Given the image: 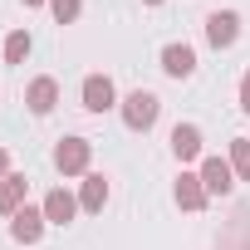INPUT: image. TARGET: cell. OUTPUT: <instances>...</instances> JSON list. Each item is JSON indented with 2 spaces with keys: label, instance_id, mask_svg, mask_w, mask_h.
Returning a JSON list of instances; mask_svg holds the SVG:
<instances>
[{
  "label": "cell",
  "instance_id": "obj_10",
  "mask_svg": "<svg viewBox=\"0 0 250 250\" xmlns=\"http://www.w3.org/2000/svg\"><path fill=\"white\" fill-rule=\"evenodd\" d=\"M74 211H79V201H74L64 187H54V191L44 196V221H49V226H69V221H74Z\"/></svg>",
  "mask_w": 250,
  "mask_h": 250
},
{
  "label": "cell",
  "instance_id": "obj_11",
  "mask_svg": "<svg viewBox=\"0 0 250 250\" xmlns=\"http://www.w3.org/2000/svg\"><path fill=\"white\" fill-rule=\"evenodd\" d=\"M25 103H30V113H54V103H59V83L54 79H35L30 83V93H25Z\"/></svg>",
  "mask_w": 250,
  "mask_h": 250
},
{
  "label": "cell",
  "instance_id": "obj_2",
  "mask_svg": "<svg viewBox=\"0 0 250 250\" xmlns=\"http://www.w3.org/2000/svg\"><path fill=\"white\" fill-rule=\"evenodd\" d=\"M88 157H93V143H88V138H64V143L54 147V167H59L64 177L88 172Z\"/></svg>",
  "mask_w": 250,
  "mask_h": 250
},
{
  "label": "cell",
  "instance_id": "obj_17",
  "mask_svg": "<svg viewBox=\"0 0 250 250\" xmlns=\"http://www.w3.org/2000/svg\"><path fill=\"white\" fill-rule=\"evenodd\" d=\"M240 108H245V113H250V74H245V79H240Z\"/></svg>",
  "mask_w": 250,
  "mask_h": 250
},
{
  "label": "cell",
  "instance_id": "obj_19",
  "mask_svg": "<svg viewBox=\"0 0 250 250\" xmlns=\"http://www.w3.org/2000/svg\"><path fill=\"white\" fill-rule=\"evenodd\" d=\"M25 5H44V0H25Z\"/></svg>",
  "mask_w": 250,
  "mask_h": 250
},
{
  "label": "cell",
  "instance_id": "obj_20",
  "mask_svg": "<svg viewBox=\"0 0 250 250\" xmlns=\"http://www.w3.org/2000/svg\"><path fill=\"white\" fill-rule=\"evenodd\" d=\"M147 5H162V0H147Z\"/></svg>",
  "mask_w": 250,
  "mask_h": 250
},
{
  "label": "cell",
  "instance_id": "obj_1",
  "mask_svg": "<svg viewBox=\"0 0 250 250\" xmlns=\"http://www.w3.org/2000/svg\"><path fill=\"white\" fill-rule=\"evenodd\" d=\"M157 113H162V98L147 93V88H138V93L123 98V123H128L133 133H147L152 123H157Z\"/></svg>",
  "mask_w": 250,
  "mask_h": 250
},
{
  "label": "cell",
  "instance_id": "obj_18",
  "mask_svg": "<svg viewBox=\"0 0 250 250\" xmlns=\"http://www.w3.org/2000/svg\"><path fill=\"white\" fill-rule=\"evenodd\" d=\"M10 177V157H5V147H0V182Z\"/></svg>",
  "mask_w": 250,
  "mask_h": 250
},
{
  "label": "cell",
  "instance_id": "obj_14",
  "mask_svg": "<svg viewBox=\"0 0 250 250\" xmlns=\"http://www.w3.org/2000/svg\"><path fill=\"white\" fill-rule=\"evenodd\" d=\"M230 167H235L240 182H250V138H235L230 143Z\"/></svg>",
  "mask_w": 250,
  "mask_h": 250
},
{
  "label": "cell",
  "instance_id": "obj_16",
  "mask_svg": "<svg viewBox=\"0 0 250 250\" xmlns=\"http://www.w3.org/2000/svg\"><path fill=\"white\" fill-rule=\"evenodd\" d=\"M49 10H54V20H59V25H74V20H79V10H83V0H49Z\"/></svg>",
  "mask_w": 250,
  "mask_h": 250
},
{
  "label": "cell",
  "instance_id": "obj_3",
  "mask_svg": "<svg viewBox=\"0 0 250 250\" xmlns=\"http://www.w3.org/2000/svg\"><path fill=\"white\" fill-rule=\"evenodd\" d=\"M201 187H206V196H230V187H235L230 157H206L201 162Z\"/></svg>",
  "mask_w": 250,
  "mask_h": 250
},
{
  "label": "cell",
  "instance_id": "obj_6",
  "mask_svg": "<svg viewBox=\"0 0 250 250\" xmlns=\"http://www.w3.org/2000/svg\"><path fill=\"white\" fill-rule=\"evenodd\" d=\"M113 103H118L113 79H108V74H88V79H83V108H88V113H108Z\"/></svg>",
  "mask_w": 250,
  "mask_h": 250
},
{
  "label": "cell",
  "instance_id": "obj_12",
  "mask_svg": "<svg viewBox=\"0 0 250 250\" xmlns=\"http://www.w3.org/2000/svg\"><path fill=\"white\" fill-rule=\"evenodd\" d=\"M25 191H30V182H25L20 172H10L5 182H0V211H5V216H15V211L25 206Z\"/></svg>",
  "mask_w": 250,
  "mask_h": 250
},
{
  "label": "cell",
  "instance_id": "obj_5",
  "mask_svg": "<svg viewBox=\"0 0 250 250\" xmlns=\"http://www.w3.org/2000/svg\"><path fill=\"white\" fill-rule=\"evenodd\" d=\"M206 40H211L216 49H230V44L240 40V15H235V10H216V15L206 20Z\"/></svg>",
  "mask_w": 250,
  "mask_h": 250
},
{
  "label": "cell",
  "instance_id": "obj_9",
  "mask_svg": "<svg viewBox=\"0 0 250 250\" xmlns=\"http://www.w3.org/2000/svg\"><path fill=\"white\" fill-rule=\"evenodd\" d=\"M177 206H182V211H201V206H206L201 172H182V177H177Z\"/></svg>",
  "mask_w": 250,
  "mask_h": 250
},
{
  "label": "cell",
  "instance_id": "obj_15",
  "mask_svg": "<svg viewBox=\"0 0 250 250\" xmlns=\"http://www.w3.org/2000/svg\"><path fill=\"white\" fill-rule=\"evenodd\" d=\"M25 54H30V35L15 30V35L5 40V64H25Z\"/></svg>",
  "mask_w": 250,
  "mask_h": 250
},
{
  "label": "cell",
  "instance_id": "obj_13",
  "mask_svg": "<svg viewBox=\"0 0 250 250\" xmlns=\"http://www.w3.org/2000/svg\"><path fill=\"white\" fill-rule=\"evenodd\" d=\"M79 206H83V211H103V206H108V177L88 172V177H83V191H79Z\"/></svg>",
  "mask_w": 250,
  "mask_h": 250
},
{
  "label": "cell",
  "instance_id": "obj_8",
  "mask_svg": "<svg viewBox=\"0 0 250 250\" xmlns=\"http://www.w3.org/2000/svg\"><path fill=\"white\" fill-rule=\"evenodd\" d=\"M162 69H167L172 79H191V69H196V49H191V44H167V49H162Z\"/></svg>",
  "mask_w": 250,
  "mask_h": 250
},
{
  "label": "cell",
  "instance_id": "obj_4",
  "mask_svg": "<svg viewBox=\"0 0 250 250\" xmlns=\"http://www.w3.org/2000/svg\"><path fill=\"white\" fill-rule=\"evenodd\" d=\"M44 226H49V221H44V206H40V211H35V206H20V211L10 216V235H15L20 245H35V240L44 235Z\"/></svg>",
  "mask_w": 250,
  "mask_h": 250
},
{
  "label": "cell",
  "instance_id": "obj_7",
  "mask_svg": "<svg viewBox=\"0 0 250 250\" xmlns=\"http://www.w3.org/2000/svg\"><path fill=\"white\" fill-rule=\"evenodd\" d=\"M172 152H177V162H196L201 157V128L196 123H177L172 128Z\"/></svg>",
  "mask_w": 250,
  "mask_h": 250
}]
</instances>
